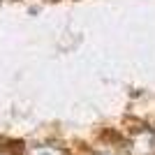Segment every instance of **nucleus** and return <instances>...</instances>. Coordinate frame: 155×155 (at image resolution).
<instances>
[{
  "instance_id": "obj_1",
  "label": "nucleus",
  "mask_w": 155,
  "mask_h": 155,
  "mask_svg": "<svg viewBox=\"0 0 155 155\" xmlns=\"http://www.w3.org/2000/svg\"><path fill=\"white\" fill-rule=\"evenodd\" d=\"M132 150H134V155L155 153V132H141V134L132 141Z\"/></svg>"
},
{
  "instance_id": "obj_2",
  "label": "nucleus",
  "mask_w": 155,
  "mask_h": 155,
  "mask_svg": "<svg viewBox=\"0 0 155 155\" xmlns=\"http://www.w3.org/2000/svg\"><path fill=\"white\" fill-rule=\"evenodd\" d=\"M28 155H65V150L58 146H35V148H30Z\"/></svg>"
},
{
  "instance_id": "obj_3",
  "label": "nucleus",
  "mask_w": 155,
  "mask_h": 155,
  "mask_svg": "<svg viewBox=\"0 0 155 155\" xmlns=\"http://www.w3.org/2000/svg\"><path fill=\"white\" fill-rule=\"evenodd\" d=\"M100 155H114V153H100Z\"/></svg>"
}]
</instances>
